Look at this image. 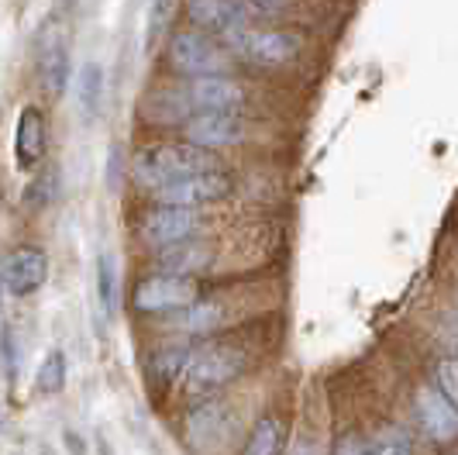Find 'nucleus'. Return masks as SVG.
Listing matches in <instances>:
<instances>
[{"instance_id":"obj_18","label":"nucleus","mask_w":458,"mask_h":455,"mask_svg":"<svg viewBox=\"0 0 458 455\" xmlns=\"http://www.w3.org/2000/svg\"><path fill=\"white\" fill-rule=\"evenodd\" d=\"M193 359V348L186 345H165L159 348L152 359H148V376L159 383V387H173L186 376V365Z\"/></svg>"},{"instance_id":"obj_32","label":"nucleus","mask_w":458,"mask_h":455,"mask_svg":"<svg viewBox=\"0 0 458 455\" xmlns=\"http://www.w3.org/2000/svg\"><path fill=\"white\" fill-rule=\"evenodd\" d=\"M290 455H324L321 442L314 434H297V442L290 445Z\"/></svg>"},{"instance_id":"obj_22","label":"nucleus","mask_w":458,"mask_h":455,"mask_svg":"<svg viewBox=\"0 0 458 455\" xmlns=\"http://www.w3.org/2000/svg\"><path fill=\"white\" fill-rule=\"evenodd\" d=\"M104 104V69L100 63H87L80 69V107L83 117H97Z\"/></svg>"},{"instance_id":"obj_4","label":"nucleus","mask_w":458,"mask_h":455,"mask_svg":"<svg viewBox=\"0 0 458 455\" xmlns=\"http://www.w3.org/2000/svg\"><path fill=\"white\" fill-rule=\"evenodd\" d=\"M228 52H234L238 59L252 63V66H283L290 59H297L300 39L297 31H276V28H242V31H231L221 39Z\"/></svg>"},{"instance_id":"obj_20","label":"nucleus","mask_w":458,"mask_h":455,"mask_svg":"<svg viewBox=\"0 0 458 455\" xmlns=\"http://www.w3.org/2000/svg\"><path fill=\"white\" fill-rule=\"evenodd\" d=\"M193 107H190V100H186L183 90H159L148 97V104H145V114L152 117V121H159V124H180V121H190L193 117Z\"/></svg>"},{"instance_id":"obj_25","label":"nucleus","mask_w":458,"mask_h":455,"mask_svg":"<svg viewBox=\"0 0 458 455\" xmlns=\"http://www.w3.org/2000/svg\"><path fill=\"white\" fill-rule=\"evenodd\" d=\"M435 387L441 390L458 410V356H441L435 363Z\"/></svg>"},{"instance_id":"obj_16","label":"nucleus","mask_w":458,"mask_h":455,"mask_svg":"<svg viewBox=\"0 0 458 455\" xmlns=\"http://www.w3.org/2000/svg\"><path fill=\"white\" fill-rule=\"evenodd\" d=\"M228 432V410L217 400H204L200 408H193L186 414V438L200 449H210L217 445Z\"/></svg>"},{"instance_id":"obj_24","label":"nucleus","mask_w":458,"mask_h":455,"mask_svg":"<svg viewBox=\"0 0 458 455\" xmlns=\"http://www.w3.org/2000/svg\"><path fill=\"white\" fill-rule=\"evenodd\" d=\"M59 193V169L55 166H46L35 173V180L28 183L24 190V204L28 207H48Z\"/></svg>"},{"instance_id":"obj_7","label":"nucleus","mask_w":458,"mask_h":455,"mask_svg":"<svg viewBox=\"0 0 458 455\" xmlns=\"http://www.w3.org/2000/svg\"><path fill=\"white\" fill-rule=\"evenodd\" d=\"M186 18L207 35L225 39L231 31L252 28L255 7L249 0H186Z\"/></svg>"},{"instance_id":"obj_5","label":"nucleus","mask_w":458,"mask_h":455,"mask_svg":"<svg viewBox=\"0 0 458 455\" xmlns=\"http://www.w3.org/2000/svg\"><path fill=\"white\" fill-rule=\"evenodd\" d=\"M197 294H200V287L190 279V276H169V273H159V276H148V279H141L135 283V290H131V307L141 311V314H173V311H183L190 304H197Z\"/></svg>"},{"instance_id":"obj_8","label":"nucleus","mask_w":458,"mask_h":455,"mask_svg":"<svg viewBox=\"0 0 458 455\" xmlns=\"http://www.w3.org/2000/svg\"><path fill=\"white\" fill-rule=\"evenodd\" d=\"M245 135H249L245 121L231 111H200L183 124V142L210 149V152L228 149V145H242Z\"/></svg>"},{"instance_id":"obj_23","label":"nucleus","mask_w":458,"mask_h":455,"mask_svg":"<svg viewBox=\"0 0 458 455\" xmlns=\"http://www.w3.org/2000/svg\"><path fill=\"white\" fill-rule=\"evenodd\" d=\"M66 352L63 348H52L46 359H42V365H38V376H35V387H38V393H46V397H52V393H63V387H66Z\"/></svg>"},{"instance_id":"obj_15","label":"nucleus","mask_w":458,"mask_h":455,"mask_svg":"<svg viewBox=\"0 0 458 455\" xmlns=\"http://www.w3.org/2000/svg\"><path fill=\"white\" fill-rule=\"evenodd\" d=\"M14 159L21 169H31L46 159V117L38 107H24L18 117V135H14Z\"/></svg>"},{"instance_id":"obj_28","label":"nucleus","mask_w":458,"mask_h":455,"mask_svg":"<svg viewBox=\"0 0 458 455\" xmlns=\"http://www.w3.org/2000/svg\"><path fill=\"white\" fill-rule=\"evenodd\" d=\"M372 449H376V455H413L411 452V442H407V434L396 432V428H393V432L379 434Z\"/></svg>"},{"instance_id":"obj_9","label":"nucleus","mask_w":458,"mask_h":455,"mask_svg":"<svg viewBox=\"0 0 458 455\" xmlns=\"http://www.w3.org/2000/svg\"><path fill=\"white\" fill-rule=\"evenodd\" d=\"M231 193V176L214 169V173H197V176H186V180H176L169 186L156 190L152 197L159 204H173V207H204L214 204V201H225Z\"/></svg>"},{"instance_id":"obj_19","label":"nucleus","mask_w":458,"mask_h":455,"mask_svg":"<svg viewBox=\"0 0 458 455\" xmlns=\"http://www.w3.org/2000/svg\"><path fill=\"white\" fill-rule=\"evenodd\" d=\"M283 445H286V428L276 414H266L255 421L252 434L245 442L242 455H283Z\"/></svg>"},{"instance_id":"obj_34","label":"nucleus","mask_w":458,"mask_h":455,"mask_svg":"<svg viewBox=\"0 0 458 455\" xmlns=\"http://www.w3.org/2000/svg\"><path fill=\"white\" fill-rule=\"evenodd\" d=\"M0 287H4V276H0Z\"/></svg>"},{"instance_id":"obj_10","label":"nucleus","mask_w":458,"mask_h":455,"mask_svg":"<svg viewBox=\"0 0 458 455\" xmlns=\"http://www.w3.org/2000/svg\"><path fill=\"white\" fill-rule=\"evenodd\" d=\"M413 414L431 442L437 445L458 442V410L437 387H420L413 393Z\"/></svg>"},{"instance_id":"obj_2","label":"nucleus","mask_w":458,"mask_h":455,"mask_svg":"<svg viewBox=\"0 0 458 455\" xmlns=\"http://www.w3.org/2000/svg\"><path fill=\"white\" fill-rule=\"evenodd\" d=\"M245 373V352L231 348V345H204L193 348V359L186 365V393L193 397H207L214 390L228 387Z\"/></svg>"},{"instance_id":"obj_33","label":"nucleus","mask_w":458,"mask_h":455,"mask_svg":"<svg viewBox=\"0 0 458 455\" xmlns=\"http://www.w3.org/2000/svg\"><path fill=\"white\" fill-rule=\"evenodd\" d=\"M117 162H121V149H111V173H107V186L111 190L117 186V176H121V166Z\"/></svg>"},{"instance_id":"obj_27","label":"nucleus","mask_w":458,"mask_h":455,"mask_svg":"<svg viewBox=\"0 0 458 455\" xmlns=\"http://www.w3.org/2000/svg\"><path fill=\"white\" fill-rule=\"evenodd\" d=\"M173 21V0H152V14H148V39L145 46H156V39L162 35V28Z\"/></svg>"},{"instance_id":"obj_26","label":"nucleus","mask_w":458,"mask_h":455,"mask_svg":"<svg viewBox=\"0 0 458 455\" xmlns=\"http://www.w3.org/2000/svg\"><path fill=\"white\" fill-rule=\"evenodd\" d=\"M0 376L7 383L18 380V335L11 324H4V331H0Z\"/></svg>"},{"instance_id":"obj_31","label":"nucleus","mask_w":458,"mask_h":455,"mask_svg":"<svg viewBox=\"0 0 458 455\" xmlns=\"http://www.w3.org/2000/svg\"><path fill=\"white\" fill-rule=\"evenodd\" d=\"M255 7V14H266V18H276V14H283V11H290V4L293 0H249Z\"/></svg>"},{"instance_id":"obj_1","label":"nucleus","mask_w":458,"mask_h":455,"mask_svg":"<svg viewBox=\"0 0 458 455\" xmlns=\"http://www.w3.org/2000/svg\"><path fill=\"white\" fill-rule=\"evenodd\" d=\"M217 169V156L210 149L190 145V142H159L148 149H138L131 159V176L138 186L145 190H162L169 183L197 176V173H214Z\"/></svg>"},{"instance_id":"obj_30","label":"nucleus","mask_w":458,"mask_h":455,"mask_svg":"<svg viewBox=\"0 0 458 455\" xmlns=\"http://www.w3.org/2000/svg\"><path fill=\"white\" fill-rule=\"evenodd\" d=\"M441 335L452 345V356H458V311H448V314L441 318Z\"/></svg>"},{"instance_id":"obj_6","label":"nucleus","mask_w":458,"mask_h":455,"mask_svg":"<svg viewBox=\"0 0 458 455\" xmlns=\"http://www.w3.org/2000/svg\"><path fill=\"white\" fill-rule=\"evenodd\" d=\"M200 228H204L200 207L159 204V207H152L148 214H141L138 235H141L148 245L165 249V245H176V242H190V238H193Z\"/></svg>"},{"instance_id":"obj_29","label":"nucleus","mask_w":458,"mask_h":455,"mask_svg":"<svg viewBox=\"0 0 458 455\" xmlns=\"http://www.w3.org/2000/svg\"><path fill=\"white\" fill-rule=\"evenodd\" d=\"M335 455H376V449L369 445L366 438H359V434H344L342 442H338V449Z\"/></svg>"},{"instance_id":"obj_14","label":"nucleus","mask_w":458,"mask_h":455,"mask_svg":"<svg viewBox=\"0 0 458 455\" xmlns=\"http://www.w3.org/2000/svg\"><path fill=\"white\" fill-rule=\"evenodd\" d=\"M38 76L46 80L48 93H63L69 83V48L59 31H42L38 39Z\"/></svg>"},{"instance_id":"obj_17","label":"nucleus","mask_w":458,"mask_h":455,"mask_svg":"<svg viewBox=\"0 0 458 455\" xmlns=\"http://www.w3.org/2000/svg\"><path fill=\"white\" fill-rule=\"evenodd\" d=\"M228 321V311L225 304L217 300H197L183 311H173L169 314V328L173 331H183V335H214L217 328H225Z\"/></svg>"},{"instance_id":"obj_21","label":"nucleus","mask_w":458,"mask_h":455,"mask_svg":"<svg viewBox=\"0 0 458 455\" xmlns=\"http://www.w3.org/2000/svg\"><path fill=\"white\" fill-rule=\"evenodd\" d=\"M117 262L114 255H107V252H100L97 255V304H100V314L104 318H111L117 307Z\"/></svg>"},{"instance_id":"obj_11","label":"nucleus","mask_w":458,"mask_h":455,"mask_svg":"<svg viewBox=\"0 0 458 455\" xmlns=\"http://www.w3.org/2000/svg\"><path fill=\"white\" fill-rule=\"evenodd\" d=\"M183 93L186 100H190V107H193V114L200 111L238 114V107L245 104V87L238 80H231L228 73H221V76H197V80L186 83Z\"/></svg>"},{"instance_id":"obj_13","label":"nucleus","mask_w":458,"mask_h":455,"mask_svg":"<svg viewBox=\"0 0 458 455\" xmlns=\"http://www.w3.org/2000/svg\"><path fill=\"white\" fill-rule=\"evenodd\" d=\"M210 262H214L210 245L193 242V238L190 242H176V245H165V249L156 252V266L169 276H190L193 279L197 273H207Z\"/></svg>"},{"instance_id":"obj_12","label":"nucleus","mask_w":458,"mask_h":455,"mask_svg":"<svg viewBox=\"0 0 458 455\" xmlns=\"http://www.w3.org/2000/svg\"><path fill=\"white\" fill-rule=\"evenodd\" d=\"M0 276H4V287H7V294L11 296L35 294L48 276V255L42 249H31V245L14 249L11 255H7V262H4Z\"/></svg>"},{"instance_id":"obj_3","label":"nucleus","mask_w":458,"mask_h":455,"mask_svg":"<svg viewBox=\"0 0 458 455\" xmlns=\"http://www.w3.org/2000/svg\"><path fill=\"white\" fill-rule=\"evenodd\" d=\"M169 66L176 69L180 76H221L231 69V52L225 46H217L207 31H176L169 39L165 48Z\"/></svg>"}]
</instances>
